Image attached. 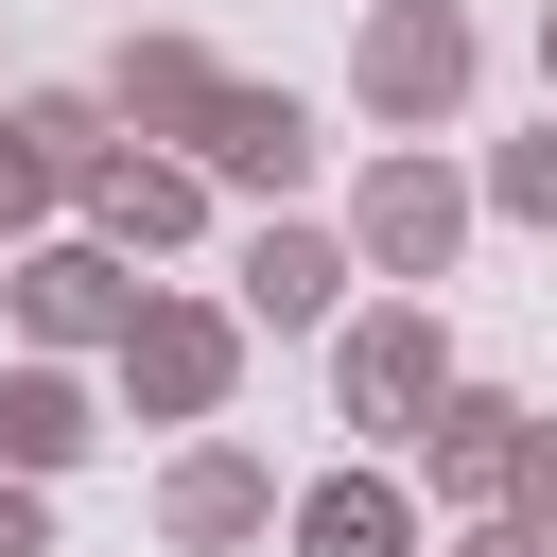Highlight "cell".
Masks as SVG:
<instances>
[]
</instances>
